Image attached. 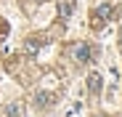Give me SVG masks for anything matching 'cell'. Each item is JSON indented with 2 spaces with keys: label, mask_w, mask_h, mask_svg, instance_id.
I'll use <instances>...</instances> for the list:
<instances>
[{
  "label": "cell",
  "mask_w": 122,
  "mask_h": 117,
  "mask_svg": "<svg viewBox=\"0 0 122 117\" xmlns=\"http://www.w3.org/2000/svg\"><path fill=\"white\" fill-rule=\"evenodd\" d=\"M106 16H112V5H104V8H98L93 13V27H101V24L106 21Z\"/></svg>",
  "instance_id": "cell-1"
},
{
  "label": "cell",
  "mask_w": 122,
  "mask_h": 117,
  "mask_svg": "<svg viewBox=\"0 0 122 117\" xmlns=\"http://www.w3.org/2000/svg\"><path fill=\"white\" fill-rule=\"evenodd\" d=\"M90 53H93V51H90V45H85V43H82V45H77V51H74L77 61H82V64L90 61Z\"/></svg>",
  "instance_id": "cell-2"
},
{
  "label": "cell",
  "mask_w": 122,
  "mask_h": 117,
  "mask_svg": "<svg viewBox=\"0 0 122 117\" xmlns=\"http://www.w3.org/2000/svg\"><path fill=\"white\" fill-rule=\"evenodd\" d=\"M88 88H90V93H93V96L98 93V88H101V74H90V80H88Z\"/></svg>",
  "instance_id": "cell-3"
},
{
  "label": "cell",
  "mask_w": 122,
  "mask_h": 117,
  "mask_svg": "<svg viewBox=\"0 0 122 117\" xmlns=\"http://www.w3.org/2000/svg\"><path fill=\"white\" fill-rule=\"evenodd\" d=\"M35 101H40L43 106H48V104L53 101V96H51V93H37V99H35Z\"/></svg>",
  "instance_id": "cell-4"
}]
</instances>
